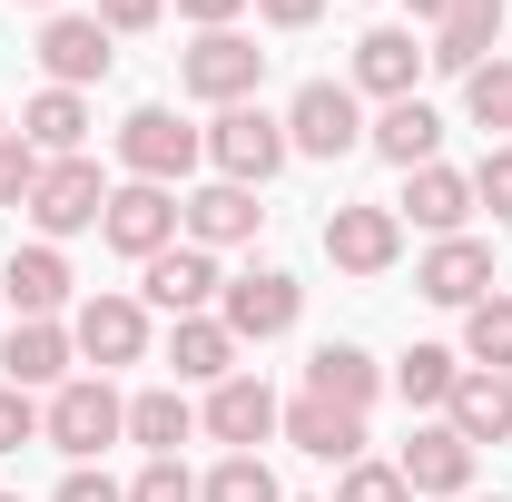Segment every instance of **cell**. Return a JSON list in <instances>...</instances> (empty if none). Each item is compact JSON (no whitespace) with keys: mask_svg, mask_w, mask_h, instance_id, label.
Wrapping results in <instances>:
<instances>
[{"mask_svg":"<svg viewBox=\"0 0 512 502\" xmlns=\"http://www.w3.org/2000/svg\"><path fill=\"white\" fill-rule=\"evenodd\" d=\"M99 207H109V178H99V158L79 148V158H50V168H40V197H30L20 217L40 227V247H60L79 227H99Z\"/></svg>","mask_w":512,"mask_h":502,"instance_id":"obj_4","label":"cell"},{"mask_svg":"<svg viewBox=\"0 0 512 502\" xmlns=\"http://www.w3.org/2000/svg\"><path fill=\"white\" fill-rule=\"evenodd\" d=\"M463 119L473 128H512V60H483L463 79Z\"/></svg>","mask_w":512,"mask_h":502,"instance_id":"obj_32","label":"cell"},{"mask_svg":"<svg viewBox=\"0 0 512 502\" xmlns=\"http://www.w3.org/2000/svg\"><path fill=\"white\" fill-rule=\"evenodd\" d=\"M0 502H20V493H0Z\"/></svg>","mask_w":512,"mask_h":502,"instance_id":"obj_46","label":"cell"},{"mask_svg":"<svg viewBox=\"0 0 512 502\" xmlns=\"http://www.w3.org/2000/svg\"><path fill=\"white\" fill-rule=\"evenodd\" d=\"M20 10H50V0H20Z\"/></svg>","mask_w":512,"mask_h":502,"instance_id":"obj_43","label":"cell"},{"mask_svg":"<svg viewBox=\"0 0 512 502\" xmlns=\"http://www.w3.org/2000/svg\"><path fill=\"white\" fill-rule=\"evenodd\" d=\"M256 227H266V207H256V188H197V197H178V237L188 247H247Z\"/></svg>","mask_w":512,"mask_h":502,"instance_id":"obj_17","label":"cell"},{"mask_svg":"<svg viewBox=\"0 0 512 502\" xmlns=\"http://www.w3.org/2000/svg\"><path fill=\"white\" fill-rule=\"evenodd\" d=\"M109 30H99V10H50V30H40V69H50V89H89V79H109Z\"/></svg>","mask_w":512,"mask_h":502,"instance_id":"obj_10","label":"cell"},{"mask_svg":"<svg viewBox=\"0 0 512 502\" xmlns=\"http://www.w3.org/2000/svg\"><path fill=\"white\" fill-rule=\"evenodd\" d=\"M197 434V404L178 384H148L138 404H128V443H148V463H178V443Z\"/></svg>","mask_w":512,"mask_h":502,"instance_id":"obj_26","label":"cell"},{"mask_svg":"<svg viewBox=\"0 0 512 502\" xmlns=\"http://www.w3.org/2000/svg\"><path fill=\"white\" fill-rule=\"evenodd\" d=\"M197 424L227 443V453H256V443L286 424V404L266 394V375H227V384H207V414H197Z\"/></svg>","mask_w":512,"mask_h":502,"instance_id":"obj_12","label":"cell"},{"mask_svg":"<svg viewBox=\"0 0 512 502\" xmlns=\"http://www.w3.org/2000/svg\"><path fill=\"white\" fill-rule=\"evenodd\" d=\"M128 502H197V473L188 463H148V473L128 483Z\"/></svg>","mask_w":512,"mask_h":502,"instance_id":"obj_36","label":"cell"},{"mask_svg":"<svg viewBox=\"0 0 512 502\" xmlns=\"http://www.w3.org/2000/svg\"><path fill=\"white\" fill-rule=\"evenodd\" d=\"M394 217H414L424 237H463V217H473V178L444 168V158H434V168H404V207H394Z\"/></svg>","mask_w":512,"mask_h":502,"instance_id":"obj_20","label":"cell"},{"mask_svg":"<svg viewBox=\"0 0 512 502\" xmlns=\"http://www.w3.org/2000/svg\"><path fill=\"white\" fill-rule=\"evenodd\" d=\"M424 40H414V30H365V40H355V89H375L384 109H394V99H414V79H424Z\"/></svg>","mask_w":512,"mask_h":502,"instance_id":"obj_21","label":"cell"},{"mask_svg":"<svg viewBox=\"0 0 512 502\" xmlns=\"http://www.w3.org/2000/svg\"><path fill=\"white\" fill-rule=\"evenodd\" d=\"M453 384H463V355H453V345H414V355L394 365V394H404L414 414H444Z\"/></svg>","mask_w":512,"mask_h":502,"instance_id":"obj_29","label":"cell"},{"mask_svg":"<svg viewBox=\"0 0 512 502\" xmlns=\"http://www.w3.org/2000/svg\"><path fill=\"white\" fill-rule=\"evenodd\" d=\"M276 434L296 443V453H316V463H365V414H345V404H325V394H296Z\"/></svg>","mask_w":512,"mask_h":502,"instance_id":"obj_18","label":"cell"},{"mask_svg":"<svg viewBox=\"0 0 512 502\" xmlns=\"http://www.w3.org/2000/svg\"><path fill=\"white\" fill-rule=\"evenodd\" d=\"M119 434H128V404L109 394V375H69L60 394L40 404V443H60L69 463H99Z\"/></svg>","mask_w":512,"mask_h":502,"instance_id":"obj_1","label":"cell"},{"mask_svg":"<svg viewBox=\"0 0 512 502\" xmlns=\"http://www.w3.org/2000/svg\"><path fill=\"white\" fill-rule=\"evenodd\" d=\"M197 502H286L276 493V473H266V453H227L207 483H197Z\"/></svg>","mask_w":512,"mask_h":502,"instance_id":"obj_31","label":"cell"},{"mask_svg":"<svg viewBox=\"0 0 512 502\" xmlns=\"http://www.w3.org/2000/svg\"><path fill=\"white\" fill-rule=\"evenodd\" d=\"M335 502H414V493H404V473H394V463H345Z\"/></svg>","mask_w":512,"mask_h":502,"instance_id":"obj_34","label":"cell"},{"mask_svg":"<svg viewBox=\"0 0 512 502\" xmlns=\"http://www.w3.org/2000/svg\"><path fill=\"white\" fill-rule=\"evenodd\" d=\"M217 296H227V276H217L207 247H158L148 256V306H168V325L178 315H217Z\"/></svg>","mask_w":512,"mask_h":502,"instance_id":"obj_15","label":"cell"},{"mask_svg":"<svg viewBox=\"0 0 512 502\" xmlns=\"http://www.w3.org/2000/svg\"><path fill=\"white\" fill-rule=\"evenodd\" d=\"M256 79H266V50H256L247 30H197V50L178 60V89H188V99H207V109L256 99Z\"/></svg>","mask_w":512,"mask_h":502,"instance_id":"obj_6","label":"cell"},{"mask_svg":"<svg viewBox=\"0 0 512 502\" xmlns=\"http://www.w3.org/2000/svg\"><path fill=\"white\" fill-rule=\"evenodd\" d=\"M0 296L20 306V325H60V306H69V256L60 247H20L10 266H0Z\"/></svg>","mask_w":512,"mask_h":502,"instance_id":"obj_19","label":"cell"},{"mask_svg":"<svg viewBox=\"0 0 512 502\" xmlns=\"http://www.w3.org/2000/svg\"><path fill=\"white\" fill-rule=\"evenodd\" d=\"M50 502H128V493L109 483V473H89V463H69V483H60Z\"/></svg>","mask_w":512,"mask_h":502,"instance_id":"obj_39","label":"cell"},{"mask_svg":"<svg viewBox=\"0 0 512 502\" xmlns=\"http://www.w3.org/2000/svg\"><path fill=\"white\" fill-rule=\"evenodd\" d=\"M69 355H79L69 325H10V345H0V384H20V394L50 384V394H60V384H69Z\"/></svg>","mask_w":512,"mask_h":502,"instance_id":"obj_23","label":"cell"},{"mask_svg":"<svg viewBox=\"0 0 512 502\" xmlns=\"http://www.w3.org/2000/svg\"><path fill=\"white\" fill-rule=\"evenodd\" d=\"M414 296H434V306H483V296H493V247H483V237H434L424 266H414Z\"/></svg>","mask_w":512,"mask_h":502,"instance_id":"obj_13","label":"cell"},{"mask_svg":"<svg viewBox=\"0 0 512 502\" xmlns=\"http://www.w3.org/2000/svg\"><path fill=\"white\" fill-rule=\"evenodd\" d=\"M306 394L345 404V414H365V404L384 394V375H375V355H365V345H316V355H306Z\"/></svg>","mask_w":512,"mask_h":502,"instance_id":"obj_25","label":"cell"},{"mask_svg":"<svg viewBox=\"0 0 512 502\" xmlns=\"http://www.w3.org/2000/svg\"><path fill=\"white\" fill-rule=\"evenodd\" d=\"M503 10H512V0H453L424 60H434V69H453V79H473L483 60H503Z\"/></svg>","mask_w":512,"mask_h":502,"instance_id":"obj_16","label":"cell"},{"mask_svg":"<svg viewBox=\"0 0 512 502\" xmlns=\"http://www.w3.org/2000/svg\"><path fill=\"white\" fill-rule=\"evenodd\" d=\"M237 10H256V0H178V20H197V30H237Z\"/></svg>","mask_w":512,"mask_h":502,"instance_id":"obj_40","label":"cell"},{"mask_svg":"<svg viewBox=\"0 0 512 502\" xmlns=\"http://www.w3.org/2000/svg\"><path fill=\"white\" fill-rule=\"evenodd\" d=\"M325 0H256V20H276V30H306Z\"/></svg>","mask_w":512,"mask_h":502,"instance_id":"obj_41","label":"cell"},{"mask_svg":"<svg viewBox=\"0 0 512 502\" xmlns=\"http://www.w3.org/2000/svg\"><path fill=\"white\" fill-rule=\"evenodd\" d=\"M394 473H404V493H414V502L473 493V443L453 434V424H414V443L394 453Z\"/></svg>","mask_w":512,"mask_h":502,"instance_id":"obj_11","label":"cell"},{"mask_svg":"<svg viewBox=\"0 0 512 502\" xmlns=\"http://www.w3.org/2000/svg\"><path fill=\"white\" fill-rule=\"evenodd\" d=\"M99 237L119 256H148L158 247H178V188H148V178H128V188H109V207H99Z\"/></svg>","mask_w":512,"mask_h":502,"instance_id":"obj_8","label":"cell"},{"mask_svg":"<svg viewBox=\"0 0 512 502\" xmlns=\"http://www.w3.org/2000/svg\"><path fill=\"white\" fill-rule=\"evenodd\" d=\"M0 138H10V119H0Z\"/></svg>","mask_w":512,"mask_h":502,"instance_id":"obj_45","label":"cell"},{"mask_svg":"<svg viewBox=\"0 0 512 502\" xmlns=\"http://www.w3.org/2000/svg\"><path fill=\"white\" fill-rule=\"evenodd\" d=\"M119 158H128V178H148V188H188V168L207 158V128H188L178 109H128Z\"/></svg>","mask_w":512,"mask_h":502,"instance_id":"obj_3","label":"cell"},{"mask_svg":"<svg viewBox=\"0 0 512 502\" xmlns=\"http://www.w3.org/2000/svg\"><path fill=\"white\" fill-rule=\"evenodd\" d=\"M473 502H503V493H473Z\"/></svg>","mask_w":512,"mask_h":502,"instance_id":"obj_44","label":"cell"},{"mask_svg":"<svg viewBox=\"0 0 512 502\" xmlns=\"http://www.w3.org/2000/svg\"><path fill=\"white\" fill-rule=\"evenodd\" d=\"M473 207H493V217L512 227V138H503V148H483V168H473Z\"/></svg>","mask_w":512,"mask_h":502,"instance_id":"obj_35","label":"cell"},{"mask_svg":"<svg viewBox=\"0 0 512 502\" xmlns=\"http://www.w3.org/2000/svg\"><path fill=\"white\" fill-rule=\"evenodd\" d=\"M20 443H40V404L20 384H0V453H20Z\"/></svg>","mask_w":512,"mask_h":502,"instance_id":"obj_37","label":"cell"},{"mask_svg":"<svg viewBox=\"0 0 512 502\" xmlns=\"http://www.w3.org/2000/svg\"><path fill=\"white\" fill-rule=\"evenodd\" d=\"M20 138H30L40 158H79V148H89V99H79V89H40V99L20 109Z\"/></svg>","mask_w":512,"mask_h":502,"instance_id":"obj_27","label":"cell"},{"mask_svg":"<svg viewBox=\"0 0 512 502\" xmlns=\"http://www.w3.org/2000/svg\"><path fill=\"white\" fill-rule=\"evenodd\" d=\"M168 365H178V384H227L237 375V335L217 315H178L168 325Z\"/></svg>","mask_w":512,"mask_h":502,"instance_id":"obj_24","label":"cell"},{"mask_svg":"<svg viewBox=\"0 0 512 502\" xmlns=\"http://www.w3.org/2000/svg\"><path fill=\"white\" fill-rule=\"evenodd\" d=\"M207 158H217V178H227V188H266L296 148H286V119H276V109L237 99V109H217V128H207Z\"/></svg>","mask_w":512,"mask_h":502,"instance_id":"obj_2","label":"cell"},{"mask_svg":"<svg viewBox=\"0 0 512 502\" xmlns=\"http://www.w3.org/2000/svg\"><path fill=\"white\" fill-rule=\"evenodd\" d=\"M365 138H375V158H394V168H434V148H444V119H434L424 99H394V109H384Z\"/></svg>","mask_w":512,"mask_h":502,"instance_id":"obj_28","label":"cell"},{"mask_svg":"<svg viewBox=\"0 0 512 502\" xmlns=\"http://www.w3.org/2000/svg\"><path fill=\"white\" fill-rule=\"evenodd\" d=\"M40 168H50V158L10 128V138H0V207H30V197H40Z\"/></svg>","mask_w":512,"mask_h":502,"instance_id":"obj_33","label":"cell"},{"mask_svg":"<svg viewBox=\"0 0 512 502\" xmlns=\"http://www.w3.org/2000/svg\"><path fill=\"white\" fill-rule=\"evenodd\" d=\"M444 424L473 443V453H483V443H512V375L463 365V384H453V404H444Z\"/></svg>","mask_w":512,"mask_h":502,"instance_id":"obj_22","label":"cell"},{"mask_svg":"<svg viewBox=\"0 0 512 502\" xmlns=\"http://www.w3.org/2000/svg\"><path fill=\"white\" fill-rule=\"evenodd\" d=\"M306 306V286L286 276V266H247V276H227V296H217V325L237 335V345H266V335H286Z\"/></svg>","mask_w":512,"mask_h":502,"instance_id":"obj_7","label":"cell"},{"mask_svg":"<svg viewBox=\"0 0 512 502\" xmlns=\"http://www.w3.org/2000/svg\"><path fill=\"white\" fill-rule=\"evenodd\" d=\"M168 20V0H99V30L109 40H128V30H158Z\"/></svg>","mask_w":512,"mask_h":502,"instance_id":"obj_38","label":"cell"},{"mask_svg":"<svg viewBox=\"0 0 512 502\" xmlns=\"http://www.w3.org/2000/svg\"><path fill=\"white\" fill-rule=\"evenodd\" d=\"M325 256H335L345 276H384V266L404 256V217H394V207H335V217H325Z\"/></svg>","mask_w":512,"mask_h":502,"instance_id":"obj_14","label":"cell"},{"mask_svg":"<svg viewBox=\"0 0 512 502\" xmlns=\"http://www.w3.org/2000/svg\"><path fill=\"white\" fill-rule=\"evenodd\" d=\"M69 345H79L99 375H109V365H138V355H148V306H138V296H89V306L69 315Z\"/></svg>","mask_w":512,"mask_h":502,"instance_id":"obj_9","label":"cell"},{"mask_svg":"<svg viewBox=\"0 0 512 502\" xmlns=\"http://www.w3.org/2000/svg\"><path fill=\"white\" fill-rule=\"evenodd\" d=\"M463 365H483V375H512V296H483V306H463Z\"/></svg>","mask_w":512,"mask_h":502,"instance_id":"obj_30","label":"cell"},{"mask_svg":"<svg viewBox=\"0 0 512 502\" xmlns=\"http://www.w3.org/2000/svg\"><path fill=\"white\" fill-rule=\"evenodd\" d=\"M444 10H453V0H414V20H434V30H444Z\"/></svg>","mask_w":512,"mask_h":502,"instance_id":"obj_42","label":"cell"},{"mask_svg":"<svg viewBox=\"0 0 512 502\" xmlns=\"http://www.w3.org/2000/svg\"><path fill=\"white\" fill-rule=\"evenodd\" d=\"M286 148H296V158H355V148H365L355 89H345V79H306V89L286 99Z\"/></svg>","mask_w":512,"mask_h":502,"instance_id":"obj_5","label":"cell"}]
</instances>
